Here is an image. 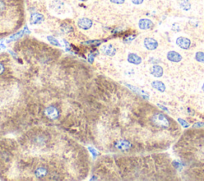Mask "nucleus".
Returning a JSON list of instances; mask_svg holds the SVG:
<instances>
[{"label": "nucleus", "mask_w": 204, "mask_h": 181, "mask_svg": "<svg viewBox=\"0 0 204 181\" xmlns=\"http://www.w3.org/2000/svg\"><path fill=\"white\" fill-rule=\"evenodd\" d=\"M179 6L183 10H189L191 7V4L189 0H179Z\"/></svg>", "instance_id": "nucleus-17"}, {"label": "nucleus", "mask_w": 204, "mask_h": 181, "mask_svg": "<svg viewBox=\"0 0 204 181\" xmlns=\"http://www.w3.org/2000/svg\"><path fill=\"white\" fill-rule=\"evenodd\" d=\"M176 45L181 49H188L191 45V42L189 38H185V37H179L176 39Z\"/></svg>", "instance_id": "nucleus-6"}, {"label": "nucleus", "mask_w": 204, "mask_h": 181, "mask_svg": "<svg viewBox=\"0 0 204 181\" xmlns=\"http://www.w3.org/2000/svg\"><path fill=\"white\" fill-rule=\"evenodd\" d=\"M94 57H95V55H94L93 54H89V56H88V61H89V63H93L94 61Z\"/></svg>", "instance_id": "nucleus-26"}, {"label": "nucleus", "mask_w": 204, "mask_h": 181, "mask_svg": "<svg viewBox=\"0 0 204 181\" xmlns=\"http://www.w3.org/2000/svg\"><path fill=\"white\" fill-rule=\"evenodd\" d=\"M45 20L44 15L38 12H33L30 16V24L31 25H39Z\"/></svg>", "instance_id": "nucleus-3"}, {"label": "nucleus", "mask_w": 204, "mask_h": 181, "mask_svg": "<svg viewBox=\"0 0 204 181\" xmlns=\"http://www.w3.org/2000/svg\"><path fill=\"white\" fill-rule=\"evenodd\" d=\"M78 26L82 31H88L93 26V21L88 18H81L78 19Z\"/></svg>", "instance_id": "nucleus-4"}, {"label": "nucleus", "mask_w": 204, "mask_h": 181, "mask_svg": "<svg viewBox=\"0 0 204 181\" xmlns=\"http://www.w3.org/2000/svg\"><path fill=\"white\" fill-rule=\"evenodd\" d=\"M195 60L199 62H201V63H204V52L199 51L195 54Z\"/></svg>", "instance_id": "nucleus-20"}, {"label": "nucleus", "mask_w": 204, "mask_h": 181, "mask_svg": "<svg viewBox=\"0 0 204 181\" xmlns=\"http://www.w3.org/2000/svg\"><path fill=\"white\" fill-rule=\"evenodd\" d=\"M115 147L117 148V149H119V150L127 151L129 150V149L131 148L132 144L129 141L122 139V140H119V141H117L116 142Z\"/></svg>", "instance_id": "nucleus-9"}, {"label": "nucleus", "mask_w": 204, "mask_h": 181, "mask_svg": "<svg viewBox=\"0 0 204 181\" xmlns=\"http://www.w3.org/2000/svg\"><path fill=\"white\" fill-rule=\"evenodd\" d=\"M178 121H179V124H180V125H182L183 128H188L189 126H190V125H189V124H188V123L185 120L182 119V118H179Z\"/></svg>", "instance_id": "nucleus-23"}, {"label": "nucleus", "mask_w": 204, "mask_h": 181, "mask_svg": "<svg viewBox=\"0 0 204 181\" xmlns=\"http://www.w3.org/2000/svg\"><path fill=\"white\" fill-rule=\"evenodd\" d=\"M202 90H203V91H204V84H203V89H202Z\"/></svg>", "instance_id": "nucleus-35"}, {"label": "nucleus", "mask_w": 204, "mask_h": 181, "mask_svg": "<svg viewBox=\"0 0 204 181\" xmlns=\"http://www.w3.org/2000/svg\"><path fill=\"white\" fill-rule=\"evenodd\" d=\"M143 45L146 49L148 50H155V49H157L159 43L155 38H146L143 40Z\"/></svg>", "instance_id": "nucleus-5"}, {"label": "nucleus", "mask_w": 204, "mask_h": 181, "mask_svg": "<svg viewBox=\"0 0 204 181\" xmlns=\"http://www.w3.org/2000/svg\"><path fill=\"white\" fill-rule=\"evenodd\" d=\"M24 34H25V31H24V30L22 29V30L19 31V32H17L16 34H14L10 36L9 39L7 41V43H10V42H12V41H15L17 40V39H19V38H21L24 35Z\"/></svg>", "instance_id": "nucleus-18"}, {"label": "nucleus", "mask_w": 204, "mask_h": 181, "mask_svg": "<svg viewBox=\"0 0 204 181\" xmlns=\"http://www.w3.org/2000/svg\"><path fill=\"white\" fill-rule=\"evenodd\" d=\"M204 126V123L203 122H197L195 123V125H193V128H200Z\"/></svg>", "instance_id": "nucleus-29"}, {"label": "nucleus", "mask_w": 204, "mask_h": 181, "mask_svg": "<svg viewBox=\"0 0 204 181\" xmlns=\"http://www.w3.org/2000/svg\"><path fill=\"white\" fill-rule=\"evenodd\" d=\"M89 150H90V151H91V153H93V156H94V157H95V156H96L97 155V154H98V153H96V151H95V149H94V148H91V147H89Z\"/></svg>", "instance_id": "nucleus-30"}, {"label": "nucleus", "mask_w": 204, "mask_h": 181, "mask_svg": "<svg viewBox=\"0 0 204 181\" xmlns=\"http://www.w3.org/2000/svg\"><path fill=\"white\" fill-rule=\"evenodd\" d=\"M102 43V41L101 40H90V41H87V42H84L83 43V44L84 45H88V46H100Z\"/></svg>", "instance_id": "nucleus-19"}, {"label": "nucleus", "mask_w": 204, "mask_h": 181, "mask_svg": "<svg viewBox=\"0 0 204 181\" xmlns=\"http://www.w3.org/2000/svg\"><path fill=\"white\" fill-rule=\"evenodd\" d=\"M139 28L143 31H146V30H149L152 29L154 26V23L151 19H141L139 21L138 23Z\"/></svg>", "instance_id": "nucleus-7"}, {"label": "nucleus", "mask_w": 204, "mask_h": 181, "mask_svg": "<svg viewBox=\"0 0 204 181\" xmlns=\"http://www.w3.org/2000/svg\"><path fill=\"white\" fill-rule=\"evenodd\" d=\"M128 61L129 63L134 64V65H140L142 62V59L139 55L134 53H130L128 55Z\"/></svg>", "instance_id": "nucleus-13"}, {"label": "nucleus", "mask_w": 204, "mask_h": 181, "mask_svg": "<svg viewBox=\"0 0 204 181\" xmlns=\"http://www.w3.org/2000/svg\"><path fill=\"white\" fill-rule=\"evenodd\" d=\"M152 88L155 89L158 91L161 92V93H164L166 90L165 85H164L162 82H160V81H153L152 82Z\"/></svg>", "instance_id": "nucleus-14"}, {"label": "nucleus", "mask_w": 204, "mask_h": 181, "mask_svg": "<svg viewBox=\"0 0 204 181\" xmlns=\"http://www.w3.org/2000/svg\"><path fill=\"white\" fill-rule=\"evenodd\" d=\"M160 108H163V109H164V111H167V112H168V110H167V108H164V106L160 105Z\"/></svg>", "instance_id": "nucleus-33"}, {"label": "nucleus", "mask_w": 204, "mask_h": 181, "mask_svg": "<svg viewBox=\"0 0 204 181\" xmlns=\"http://www.w3.org/2000/svg\"><path fill=\"white\" fill-rule=\"evenodd\" d=\"M127 86H128V87H129V89H131L132 91H134L135 93H136L138 94V95H140V96H142L143 98H145V99H147V100H148V99H149V96H148V94L146 92L143 91V90H140L139 88L135 87V86H132V85H127Z\"/></svg>", "instance_id": "nucleus-15"}, {"label": "nucleus", "mask_w": 204, "mask_h": 181, "mask_svg": "<svg viewBox=\"0 0 204 181\" xmlns=\"http://www.w3.org/2000/svg\"><path fill=\"white\" fill-rule=\"evenodd\" d=\"M47 40L49 41V43L52 45L55 46H61V45L59 43V42L57 40V38H55L53 36H48L47 37Z\"/></svg>", "instance_id": "nucleus-21"}, {"label": "nucleus", "mask_w": 204, "mask_h": 181, "mask_svg": "<svg viewBox=\"0 0 204 181\" xmlns=\"http://www.w3.org/2000/svg\"><path fill=\"white\" fill-rule=\"evenodd\" d=\"M45 113L49 119L50 120H57L60 117V111L55 106H49L46 108Z\"/></svg>", "instance_id": "nucleus-2"}, {"label": "nucleus", "mask_w": 204, "mask_h": 181, "mask_svg": "<svg viewBox=\"0 0 204 181\" xmlns=\"http://www.w3.org/2000/svg\"><path fill=\"white\" fill-rule=\"evenodd\" d=\"M24 31H25V34H30V30L28 29L27 26H25L23 28Z\"/></svg>", "instance_id": "nucleus-31"}, {"label": "nucleus", "mask_w": 204, "mask_h": 181, "mask_svg": "<svg viewBox=\"0 0 204 181\" xmlns=\"http://www.w3.org/2000/svg\"><path fill=\"white\" fill-rule=\"evenodd\" d=\"M110 2H113V3H115V4L120 5V4H123V3H124L125 0H110Z\"/></svg>", "instance_id": "nucleus-27"}, {"label": "nucleus", "mask_w": 204, "mask_h": 181, "mask_svg": "<svg viewBox=\"0 0 204 181\" xmlns=\"http://www.w3.org/2000/svg\"><path fill=\"white\" fill-rule=\"evenodd\" d=\"M172 30L176 32H178V31H180V27H179V25L178 23H174L172 25Z\"/></svg>", "instance_id": "nucleus-25"}, {"label": "nucleus", "mask_w": 204, "mask_h": 181, "mask_svg": "<svg viewBox=\"0 0 204 181\" xmlns=\"http://www.w3.org/2000/svg\"><path fill=\"white\" fill-rule=\"evenodd\" d=\"M152 121L155 126L161 128H167L170 126V120L166 117V115H164L163 113H155L154 114L152 118Z\"/></svg>", "instance_id": "nucleus-1"}, {"label": "nucleus", "mask_w": 204, "mask_h": 181, "mask_svg": "<svg viewBox=\"0 0 204 181\" xmlns=\"http://www.w3.org/2000/svg\"><path fill=\"white\" fill-rule=\"evenodd\" d=\"M78 1H80V2H86L88 0H78Z\"/></svg>", "instance_id": "nucleus-34"}, {"label": "nucleus", "mask_w": 204, "mask_h": 181, "mask_svg": "<svg viewBox=\"0 0 204 181\" xmlns=\"http://www.w3.org/2000/svg\"><path fill=\"white\" fill-rule=\"evenodd\" d=\"M2 49H6V46H5L4 44H2V43H0V50Z\"/></svg>", "instance_id": "nucleus-32"}, {"label": "nucleus", "mask_w": 204, "mask_h": 181, "mask_svg": "<svg viewBox=\"0 0 204 181\" xmlns=\"http://www.w3.org/2000/svg\"><path fill=\"white\" fill-rule=\"evenodd\" d=\"M136 38V35H129L124 38V43H130Z\"/></svg>", "instance_id": "nucleus-22"}, {"label": "nucleus", "mask_w": 204, "mask_h": 181, "mask_svg": "<svg viewBox=\"0 0 204 181\" xmlns=\"http://www.w3.org/2000/svg\"><path fill=\"white\" fill-rule=\"evenodd\" d=\"M101 51L106 56L113 57L117 53V49L112 44H107V45H104L103 46L101 47Z\"/></svg>", "instance_id": "nucleus-8"}, {"label": "nucleus", "mask_w": 204, "mask_h": 181, "mask_svg": "<svg viewBox=\"0 0 204 181\" xmlns=\"http://www.w3.org/2000/svg\"><path fill=\"white\" fill-rule=\"evenodd\" d=\"M48 174H49V170L46 166H43V165L38 167L34 171V175L38 179L45 178L48 176Z\"/></svg>", "instance_id": "nucleus-10"}, {"label": "nucleus", "mask_w": 204, "mask_h": 181, "mask_svg": "<svg viewBox=\"0 0 204 181\" xmlns=\"http://www.w3.org/2000/svg\"><path fill=\"white\" fill-rule=\"evenodd\" d=\"M61 30L64 34H69L73 33L74 31V28L73 26H71L70 24L68 23H62L61 25Z\"/></svg>", "instance_id": "nucleus-16"}, {"label": "nucleus", "mask_w": 204, "mask_h": 181, "mask_svg": "<svg viewBox=\"0 0 204 181\" xmlns=\"http://www.w3.org/2000/svg\"><path fill=\"white\" fill-rule=\"evenodd\" d=\"M6 72V67L3 63H2V61H0V76H2Z\"/></svg>", "instance_id": "nucleus-24"}, {"label": "nucleus", "mask_w": 204, "mask_h": 181, "mask_svg": "<svg viewBox=\"0 0 204 181\" xmlns=\"http://www.w3.org/2000/svg\"><path fill=\"white\" fill-rule=\"evenodd\" d=\"M150 73L152 75H153L155 78H160L164 74V70L159 65H154V66L150 69Z\"/></svg>", "instance_id": "nucleus-12"}, {"label": "nucleus", "mask_w": 204, "mask_h": 181, "mask_svg": "<svg viewBox=\"0 0 204 181\" xmlns=\"http://www.w3.org/2000/svg\"><path fill=\"white\" fill-rule=\"evenodd\" d=\"M167 58L171 62H176L177 63V62H179L183 59V58L181 56V54H179L178 52L171 50L167 54Z\"/></svg>", "instance_id": "nucleus-11"}, {"label": "nucleus", "mask_w": 204, "mask_h": 181, "mask_svg": "<svg viewBox=\"0 0 204 181\" xmlns=\"http://www.w3.org/2000/svg\"><path fill=\"white\" fill-rule=\"evenodd\" d=\"M132 2L135 5H140L143 3V0H131Z\"/></svg>", "instance_id": "nucleus-28"}]
</instances>
